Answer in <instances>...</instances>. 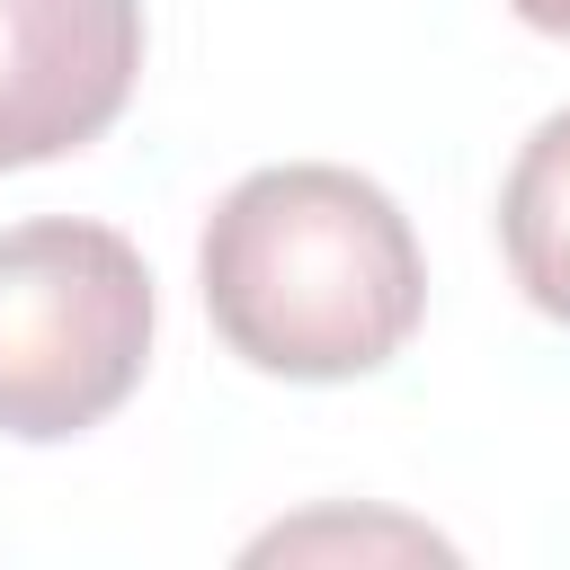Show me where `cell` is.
<instances>
[{
	"mask_svg": "<svg viewBox=\"0 0 570 570\" xmlns=\"http://www.w3.org/2000/svg\"><path fill=\"white\" fill-rule=\"evenodd\" d=\"M214 330L303 383H338L383 365L419 321V240L410 214L338 160H276L249 169L196 240Z\"/></svg>",
	"mask_w": 570,
	"mask_h": 570,
	"instance_id": "1",
	"label": "cell"
},
{
	"mask_svg": "<svg viewBox=\"0 0 570 570\" xmlns=\"http://www.w3.org/2000/svg\"><path fill=\"white\" fill-rule=\"evenodd\" d=\"M151 356V267L107 223L0 232V428L71 436L107 419Z\"/></svg>",
	"mask_w": 570,
	"mask_h": 570,
	"instance_id": "2",
	"label": "cell"
},
{
	"mask_svg": "<svg viewBox=\"0 0 570 570\" xmlns=\"http://www.w3.org/2000/svg\"><path fill=\"white\" fill-rule=\"evenodd\" d=\"M142 71V0H0V169L89 142Z\"/></svg>",
	"mask_w": 570,
	"mask_h": 570,
	"instance_id": "3",
	"label": "cell"
},
{
	"mask_svg": "<svg viewBox=\"0 0 570 570\" xmlns=\"http://www.w3.org/2000/svg\"><path fill=\"white\" fill-rule=\"evenodd\" d=\"M499 249L517 285L552 321H570V107L517 142V169L499 187Z\"/></svg>",
	"mask_w": 570,
	"mask_h": 570,
	"instance_id": "4",
	"label": "cell"
},
{
	"mask_svg": "<svg viewBox=\"0 0 570 570\" xmlns=\"http://www.w3.org/2000/svg\"><path fill=\"white\" fill-rule=\"evenodd\" d=\"M525 27H543V36H570V0H508Z\"/></svg>",
	"mask_w": 570,
	"mask_h": 570,
	"instance_id": "5",
	"label": "cell"
}]
</instances>
